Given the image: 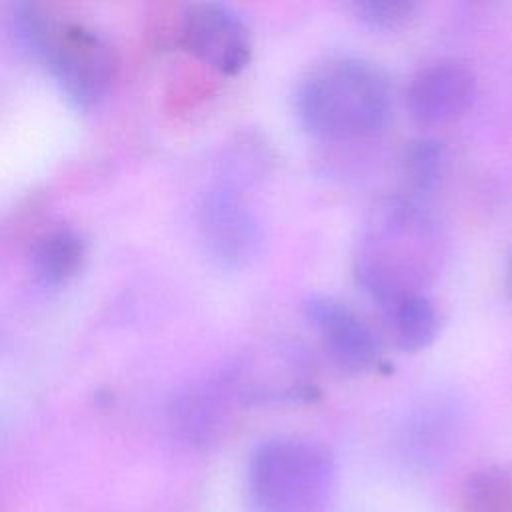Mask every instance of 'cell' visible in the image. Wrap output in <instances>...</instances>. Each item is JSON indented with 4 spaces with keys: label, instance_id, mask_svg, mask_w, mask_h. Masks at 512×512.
<instances>
[{
    "label": "cell",
    "instance_id": "1",
    "mask_svg": "<svg viewBox=\"0 0 512 512\" xmlns=\"http://www.w3.org/2000/svg\"><path fill=\"white\" fill-rule=\"evenodd\" d=\"M442 258L438 222L412 198L378 202L356 252L358 284L382 306L410 294H424Z\"/></svg>",
    "mask_w": 512,
    "mask_h": 512
},
{
    "label": "cell",
    "instance_id": "2",
    "mask_svg": "<svg viewBox=\"0 0 512 512\" xmlns=\"http://www.w3.org/2000/svg\"><path fill=\"white\" fill-rule=\"evenodd\" d=\"M392 112L386 72L364 58H334L314 68L296 90L302 126L322 140H352L380 130Z\"/></svg>",
    "mask_w": 512,
    "mask_h": 512
},
{
    "label": "cell",
    "instance_id": "3",
    "mask_svg": "<svg viewBox=\"0 0 512 512\" xmlns=\"http://www.w3.org/2000/svg\"><path fill=\"white\" fill-rule=\"evenodd\" d=\"M246 480L254 512H328L336 472L322 446L282 436L252 452Z\"/></svg>",
    "mask_w": 512,
    "mask_h": 512
},
{
    "label": "cell",
    "instance_id": "4",
    "mask_svg": "<svg viewBox=\"0 0 512 512\" xmlns=\"http://www.w3.org/2000/svg\"><path fill=\"white\" fill-rule=\"evenodd\" d=\"M46 64L64 98L82 112L98 106L116 70L110 42L94 28L80 24L60 28Z\"/></svg>",
    "mask_w": 512,
    "mask_h": 512
},
{
    "label": "cell",
    "instance_id": "5",
    "mask_svg": "<svg viewBox=\"0 0 512 512\" xmlns=\"http://www.w3.org/2000/svg\"><path fill=\"white\" fill-rule=\"evenodd\" d=\"M222 382L242 406L302 402L314 396V380L298 346L276 344L230 368Z\"/></svg>",
    "mask_w": 512,
    "mask_h": 512
},
{
    "label": "cell",
    "instance_id": "6",
    "mask_svg": "<svg viewBox=\"0 0 512 512\" xmlns=\"http://www.w3.org/2000/svg\"><path fill=\"white\" fill-rule=\"evenodd\" d=\"M198 230L208 256L226 270L248 266L262 248V228L240 190L218 184L198 208Z\"/></svg>",
    "mask_w": 512,
    "mask_h": 512
},
{
    "label": "cell",
    "instance_id": "7",
    "mask_svg": "<svg viewBox=\"0 0 512 512\" xmlns=\"http://www.w3.org/2000/svg\"><path fill=\"white\" fill-rule=\"evenodd\" d=\"M184 48L224 76L242 72L252 56V38L242 16L220 2L188 4L180 18Z\"/></svg>",
    "mask_w": 512,
    "mask_h": 512
},
{
    "label": "cell",
    "instance_id": "8",
    "mask_svg": "<svg viewBox=\"0 0 512 512\" xmlns=\"http://www.w3.org/2000/svg\"><path fill=\"white\" fill-rule=\"evenodd\" d=\"M304 312L336 368L346 374H362L378 364L380 340L376 332L342 300L312 294Z\"/></svg>",
    "mask_w": 512,
    "mask_h": 512
},
{
    "label": "cell",
    "instance_id": "9",
    "mask_svg": "<svg viewBox=\"0 0 512 512\" xmlns=\"http://www.w3.org/2000/svg\"><path fill=\"white\" fill-rule=\"evenodd\" d=\"M476 92L478 84L470 68L458 62H436L412 76L406 106L418 124L438 126L464 116Z\"/></svg>",
    "mask_w": 512,
    "mask_h": 512
},
{
    "label": "cell",
    "instance_id": "10",
    "mask_svg": "<svg viewBox=\"0 0 512 512\" xmlns=\"http://www.w3.org/2000/svg\"><path fill=\"white\" fill-rule=\"evenodd\" d=\"M232 406L236 402L222 378L218 382L192 384L172 400V428L192 446H210L224 436Z\"/></svg>",
    "mask_w": 512,
    "mask_h": 512
},
{
    "label": "cell",
    "instance_id": "11",
    "mask_svg": "<svg viewBox=\"0 0 512 512\" xmlns=\"http://www.w3.org/2000/svg\"><path fill=\"white\" fill-rule=\"evenodd\" d=\"M460 430V412L446 400L418 406L406 420L400 436L402 456L416 468L438 464L454 446Z\"/></svg>",
    "mask_w": 512,
    "mask_h": 512
},
{
    "label": "cell",
    "instance_id": "12",
    "mask_svg": "<svg viewBox=\"0 0 512 512\" xmlns=\"http://www.w3.org/2000/svg\"><path fill=\"white\" fill-rule=\"evenodd\" d=\"M86 242L72 226H56L44 232L30 254V270L38 284L60 286L68 282L82 266Z\"/></svg>",
    "mask_w": 512,
    "mask_h": 512
},
{
    "label": "cell",
    "instance_id": "13",
    "mask_svg": "<svg viewBox=\"0 0 512 512\" xmlns=\"http://www.w3.org/2000/svg\"><path fill=\"white\" fill-rule=\"evenodd\" d=\"M382 310L402 352H420L438 338L440 314L426 294L402 296L382 306Z\"/></svg>",
    "mask_w": 512,
    "mask_h": 512
},
{
    "label": "cell",
    "instance_id": "14",
    "mask_svg": "<svg viewBox=\"0 0 512 512\" xmlns=\"http://www.w3.org/2000/svg\"><path fill=\"white\" fill-rule=\"evenodd\" d=\"M10 32L22 52L46 62L60 28L48 18L42 6L18 2L10 10Z\"/></svg>",
    "mask_w": 512,
    "mask_h": 512
},
{
    "label": "cell",
    "instance_id": "15",
    "mask_svg": "<svg viewBox=\"0 0 512 512\" xmlns=\"http://www.w3.org/2000/svg\"><path fill=\"white\" fill-rule=\"evenodd\" d=\"M444 164H446L444 144L428 136L406 142L400 156L402 176L406 184L416 192L432 190L442 178Z\"/></svg>",
    "mask_w": 512,
    "mask_h": 512
},
{
    "label": "cell",
    "instance_id": "16",
    "mask_svg": "<svg viewBox=\"0 0 512 512\" xmlns=\"http://www.w3.org/2000/svg\"><path fill=\"white\" fill-rule=\"evenodd\" d=\"M462 512H512V476L490 466L474 472L462 496Z\"/></svg>",
    "mask_w": 512,
    "mask_h": 512
},
{
    "label": "cell",
    "instance_id": "17",
    "mask_svg": "<svg viewBox=\"0 0 512 512\" xmlns=\"http://www.w3.org/2000/svg\"><path fill=\"white\" fill-rule=\"evenodd\" d=\"M420 4L414 0H358L352 14L360 24L378 32H396L406 28L418 16Z\"/></svg>",
    "mask_w": 512,
    "mask_h": 512
},
{
    "label": "cell",
    "instance_id": "18",
    "mask_svg": "<svg viewBox=\"0 0 512 512\" xmlns=\"http://www.w3.org/2000/svg\"><path fill=\"white\" fill-rule=\"evenodd\" d=\"M508 284H510V292H512V262H510V274H508Z\"/></svg>",
    "mask_w": 512,
    "mask_h": 512
}]
</instances>
